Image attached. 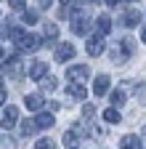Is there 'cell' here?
Segmentation results:
<instances>
[{"instance_id": "obj_1", "label": "cell", "mask_w": 146, "mask_h": 149, "mask_svg": "<svg viewBox=\"0 0 146 149\" xmlns=\"http://www.w3.org/2000/svg\"><path fill=\"white\" fill-rule=\"evenodd\" d=\"M66 74H69V80H72V83H75V80L82 83V80H88L90 69H88L85 64H75V67H69V69H66Z\"/></svg>"}, {"instance_id": "obj_2", "label": "cell", "mask_w": 146, "mask_h": 149, "mask_svg": "<svg viewBox=\"0 0 146 149\" xmlns=\"http://www.w3.org/2000/svg\"><path fill=\"white\" fill-rule=\"evenodd\" d=\"M16 120H19V109H16V107H8L6 115L0 117V128H3V130H11L16 125Z\"/></svg>"}, {"instance_id": "obj_3", "label": "cell", "mask_w": 146, "mask_h": 149, "mask_svg": "<svg viewBox=\"0 0 146 149\" xmlns=\"http://www.w3.org/2000/svg\"><path fill=\"white\" fill-rule=\"evenodd\" d=\"M45 72H48V64H45V61H32V64H29V77H32V80H43Z\"/></svg>"}, {"instance_id": "obj_4", "label": "cell", "mask_w": 146, "mask_h": 149, "mask_svg": "<svg viewBox=\"0 0 146 149\" xmlns=\"http://www.w3.org/2000/svg\"><path fill=\"white\" fill-rule=\"evenodd\" d=\"M106 91H109V74H98V77L93 80V93L96 96H104Z\"/></svg>"}, {"instance_id": "obj_5", "label": "cell", "mask_w": 146, "mask_h": 149, "mask_svg": "<svg viewBox=\"0 0 146 149\" xmlns=\"http://www.w3.org/2000/svg\"><path fill=\"white\" fill-rule=\"evenodd\" d=\"M66 93H69V99H75V101H85V96H88L85 88H82L80 83H72V85L66 88Z\"/></svg>"}, {"instance_id": "obj_6", "label": "cell", "mask_w": 146, "mask_h": 149, "mask_svg": "<svg viewBox=\"0 0 146 149\" xmlns=\"http://www.w3.org/2000/svg\"><path fill=\"white\" fill-rule=\"evenodd\" d=\"M88 53L90 56H101L104 53V40L101 37H88Z\"/></svg>"}, {"instance_id": "obj_7", "label": "cell", "mask_w": 146, "mask_h": 149, "mask_svg": "<svg viewBox=\"0 0 146 149\" xmlns=\"http://www.w3.org/2000/svg\"><path fill=\"white\" fill-rule=\"evenodd\" d=\"M88 29H90V22H88V19H82V16L72 19V32H75V35H85Z\"/></svg>"}, {"instance_id": "obj_8", "label": "cell", "mask_w": 146, "mask_h": 149, "mask_svg": "<svg viewBox=\"0 0 146 149\" xmlns=\"http://www.w3.org/2000/svg\"><path fill=\"white\" fill-rule=\"evenodd\" d=\"M72 56H75V48H72L69 43H61L59 51H56V61H69Z\"/></svg>"}, {"instance_id": "obj_9", "label": "cell", "mask_w": 146, "mask_h": 149, "mask_svg": "<svg viewBox=\"0 0 146 149\" xmlns=\"http://www.w3.org/2000/svg\"><path fill=\"white\" fill-rule=\"evenodd\" d=\"M120 149H141V139L138 136H122Z\"/></svg>"}, {"instance_id": "obj_10", "label": "cell", "mask_w": 146, "mask_h": 149, "mask_svg": "<svg viewBox=\"0 0 146 149\" xmlns=\"http://www.w3.org/2000/svg\"><path fill=\"white\" fill-rule=\"evenodd\" d=\"M51 125H53V115H48V112H40L35 117V128H51Z\"/></svg>"}, {"instance_id": "obj_11", "label": "cell", "mask_w": 146, "mask_h": 149, "mask_svg": "<svg viewBox=\"0 0 146 149\" xmlns=\"http://www.w3.org/2000/svg\"><path fill=\"white\" fill-rule=\"evenodd\" d=\"M24 104H27L29 109H40V107H43V96H40V93H29V96L24 99Z\"/></svg>"}, {"instance_id": "obj_12", "label": "cell", "mask_w": 146, "mask_h": 149, "mask_svg": "<svg viewBox=\"0 0 146 149\" xmlns=\"http://www.w3.org/2000/svg\"><path fill=\"white\" fill-rule=\"evenodd\" d=\"M96 24H98L101 35H106L109 29H112V19H109V16H98V19H96Z\"/></svg>"}, {"instance_id": "obj_13", "label": "cell", "mask_w": 146, "mask_h": 149, "mask_svg": "<svg viewBox=\"0 0 146 149\" xmlns=\"http://www.w3.org/2000/svg\"><path fill=\"white\" fill-rule=\"evenodd\" d=\"M3 72H8V74H19V72H21V61H19V59H11V61L6 64Z\"/></svg>"}, {"instance_id": "obj_14", "label": "cell", "mask_w": 146, "mask_h": 149, "mask_svg": "<svg viewBox=\"0 0 146 149\" xmlns=\"http://www.w3.org/2000/svg\"><path fill=\"white\" fill-rule=\"evenodd\" d=\"M138 22H141V13H138V11H127V16H125V24H127V27H136Z\"/></svg>"}, {"instance_id": "obj_15", "label": "cell", "mask_w": 146, "mask_h": 149, "mask_svg": "<svg viewBox=\"0 0 146 149\" xmlns=\"http://www.w3.org/2000/svg\"><path fill=\"white\" fill-rule=\"evenodd\" d=\"M40 83H43V91H56V85H59V80L56 77H48V74H45Z\"/></svg>"}, {"instance_id": "obj_16", "label": "cell", "mask_w": 146, "mask_h": 149, "mask_svg": "<svg viewBox=\"0 0 146 149\" xmlns=\"http://www.w3.org/2000/svg\"><path fill=\"white\" fill-rule=\"evenodd\" d=\"M122 104H125V93H122V91H114V93H112V107L120 109Z\"/></svg>"}, {"instance_id": "obj_17", "label": "cell", "mask_w": 146, "mask_h": 149, "mask_svg": "<svg viewBox=\"0 0 146 149\" xmlns=\"http://www.w3.org/2000/svg\"><path fill=\"white\" fill-rule=\"evenodd\" d=\"M104 117H106V123H120V120H122V117H120V112H117L114 107H112V109H106V112H104Z\"/></svg>"}, {"instance_id": "obj_18", "label": "cell", "mask_w": 146, "mask_h": 149, "mask_svg": "<svg viewBox=\"0 0 146 149\" xmlns=\"http://www.w3.org/2000/svg\"><path fill=\"white\" fill-rule=\"evenodd\" d=\"M35 133V123L32 120H24L21 123V136H32Z\"/></svg>"}, {"instance_id": "obj_19", "label": "cell", "mask_w": 146, "mask_h": 149, "mask_svg": "<svg viewBox=\"0 0 146 149\" xmlns=\"http://www.w3.org/2000/svg\"><path fill=\"white\" fill-rule=\"evenodd\" d=\"M56 35H59V27L48 22V24H45V37H48V40H51V37H56Z\"/></svg>"}, {"instance_id": "obj_20", "label": "cell", "mask_w": 146, "mask_h": 149, "mask_svg": "<svg viewBox=\"0 0 146 149\" xmlns=\"http://www.w3.org/2000/svg\"><path fill=\"white\" fill-rule=\"evenodd\" d=\"M136 96H138V101H141V104L146 101V83H141V85H136Z\"/></svg>"}, {"instance_id": "obj_21", "label": "cell", "mask_w": 146, "mask_h": 149, "mask_svg": "<svg viewBox=\"0 0 146 149\" xmlns=\"http://www.w3.org/2000/svg\"><path fill=\"white\" fill-rule=\"evenodd\" d=\"M82 117H85V120H90V117H96V109L90 107V104H85V107H82Z\"/></svg>"}, {"instance_id": "obj_22", "label": "cell", "mask_w": 146, "mask_h": 149, "mask_svg": "<svg viewBox=\"0 0 146 149\" xmlns=\"http://www.w3.org/2000/svg\"><path fill=\"white\" fill-rule=\"evenodd\" d=\"M35 149H53V141L43 139V141H37V144H35Z\"/></svg>"}, {"instance_id": "obj_23", "label": "cell", "mask_w": 146, "mask_h": 149, "mask_svg": "<svg viewBox=\"0 0 146 149\" xmlns=\"http://www.w3.org/2000/svg\"><path fill=\"white\" fill-rule=\"evenodd\" d=\"M8 3H11L16 11H21V8H24V0H8Z\"/></svg>"}, {"instance_id": "obj_24", "label": "cell", "mask_w": 146, "mask_h": 149, "mask_svg": "<svg viewBox=\"0 0 146 149\" xmlns=\"http://www.w3.org/2000/svg\"><path fill=\"white\" fill-rule=\"evenodd\" d=\"M24 22L27 24H35V22H37V16H35V13H24Z\"/></svg>"}, {"instance_id": "obj_25", "label": "cell", "mask_w": 146, "mask_h": 149, "mask_svg": "<svg viewBox=\"0 0 146 149\" xmlns=\"http://www.w3.org/2000/svg\"><path fill=\"white\" fill-rule=\"evenodd\" d=\"M35 3H37L40 8H45V6H51V0H35Z\"/></svg>"}, {"instance_id": "obj_26", "label": "cell", "mask_w": 146, "mask_h": 149, "mask_svg": "<svg viewBox=\"0 0 146 149\" xmlns=\"http://www.w3.org/2000/svg\"><path fill=\"white\" fill-rule=\"evenodd\" d=\"M3 101H6V91L0 88V104H3Z\"/></svg>"}, {"instance_id": "obj_27", "label": "cell", "mask_w": 146, "mask_h": 149, "mask_svg": "<svg viewBox=\"0 0 146 149\" xmlns=\"http://www.w3.org/2000/svg\"><path fill=\"white\" fill-rule=\"evenodd\" d=\"M106 6H117V0H106Z\"/></svg>"}, {"instance_id": "obj_28", "label": "cell", "mask_w": 146, "mask_h": 149, "mask_svg": "<svg viewBox=\"0 0 146 149\" xmlns=\"http://www.w3.org/2000/svg\"><path fill=\"white\" fill-rule=\"evenodd\" d=\"M141 40H143V43H146V29H143V35H141Z\"/></svg>"}, {"instance_id": "obj_29", "label": "cell", "mask_w": 146, "mask_h": 149, "mask_svg": "<svg viewBox=\"0 0 146 149\" xmlns=\"http://www.w3.org/2000/svg\"><path fill=\"white\" fill-rule=\"evenodd\" d=\"M0 56H3V45H0Z\"/></svg>"}, {"instance_id": "obj_30", "label": "cell", "mask_w": 146, "mask_h": 149, "mask_svg": "<svg viewBox=\"0 0 146 149\" xmlns=\"http://www.w3.org/2000/svg\"><path fill=\"white\" fill-rule=\"evenodd\" d=\"M0 83H3V77H0Z\"/></svg>"}, {"instance_id": "obj_31", "label": "cell", "mask_w": 146, "mask_h": 149, "mask_svg": "<svg viewBox=\"0 0 146 149\" xmlns=\"http://www.w3.org/2000/svg\"><path fill=\"white\" fill-rule=\"evenodd\" d=\"M61 3H66V0H61Z\"/></svg>"}]
</instances>
